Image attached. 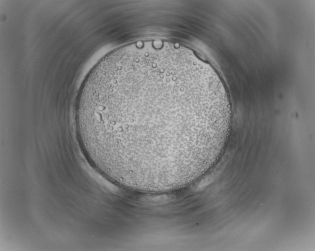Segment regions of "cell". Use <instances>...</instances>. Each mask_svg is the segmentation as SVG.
Instances as JSON below:
<instances>
[{"mask_svg":"<svg viewBox=\"0 0 315 251\" xmlns=\"http://www.w3.org/2000/svg\"><path fill=\"white\" fill-rule=\"evenodd\" d=\"M225 87L195 56L166 44L119 49L100 62L80 91L75 126L102 175L146 192L178 189L218 159L230 129Z\"/></svg>","mask_w":315,"mask_h":251,"instance_id":"6da1fadb","label":"cell"}]
</instances>
